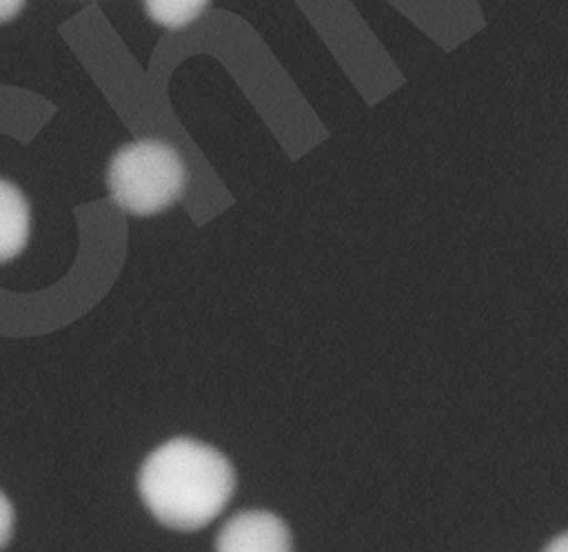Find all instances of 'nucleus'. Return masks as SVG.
<instances>
[{
    "instance_id": "nucleus-5",
    "label": "nucleus",
    "mask_w": 568,
    "mask_h": 552,
    "mask_svg": "<svg viewBox=\"0 0 568 552\" xmlns=\"http://www.w3.org/2000/svg\"><path fill=\"white\" fill-rule=\"evenodd\" d=\"M209 0H144V9L153 22L166 29L191 24L206 9Z\"/></svg>"
},
{
    "instance_id": "nucleus-3",
    "label": "nucleus",
    "mask_w": 568,
    "mask_h": 552,
    "mask_svg": "<svg viewBox=\"0 0 568 552\" xmlns=\"http://www.w3.org/2000/svg\"><path fill=\"white\" fill-rule=\"evenodd\" d=\"M215 552H293V543L280 517L266 510H246L222 525Z\"/></svg>"
},
{
    "instance_id": "nucleus-1",
    "label": "nucleus",
    "mask_w": 568,
    "mask_h": 552,
    "mask_svg": "<svg viewBox=\"0 0 568 552\" xmlns=\"http://www.w3.org/2000/svg\"><path fill=\"white\" fill-rule=\"evenodd\" d=\"M138 490L160 523L175 530H200L231 501L235 472L215 448L178 437L144 459Z\"/></svg>"
},
{
    "instance_id": "nucleus-2",
    "label": "nucleus",
    "mask_w": 568,
    "mask_h": 552,
    "mask_svg": "<svg viewBox=\"0 0 568 552\" xmlns=\"http://www.w3.org/2000/svg\"><path fill=\"white\" fill-rule=\"evenodd\" d=\"M106 184L120 208L133 215H153L182 195L186 168L173 146L158 140H140L124 144L111 157Z\"/></svg>"
},
{
    "instance_id": "nucleus-7",
    "label": "nucleus",
    "mask_w": 568,
    "mask_h": 552,
    "mask_svg": "<svg viewBox=\"0 0 568 552\" xmlns=\"http://www.w3.org/2000/svg\"><path fill=\"white\" fill-rule=\"evenodd\" d=\"M24 0H0V22L13 18L22 9Z\"/></svg>"
},
{
    "instance_id": "nucleus-6",
    "label": "nucleus",
    "mask_w": 568,
    "mask_h": 552,
    "mask_svg": "<svg viewBox=\"0 0 568 552\" xmlns=\"http://www.w3.org/2000/svg\"><path fill=\"white\" fill-rule=\"evenodd\" d=\"M11 532H13V505L4 497V492H0V550L11 539Z\"/></svg>"
},
{
    "instance_id": "nucleus-4",
    "label": "nucleus",
    "mask_w": 568,
    "mask_h": 552,
    "mask_svg": "<svg viewBox=\"0 0 568 552\" xmlns=\"http://www.w3.org/2000/svg\"><path fill=\"white\" fill-rule=\"evenodd\" d=\"M29 202L18 186L0 180V264L13 259L29 239Z\"/></svg>"
},
{
    "instance_id": "nucleus-8",
    "label": "nucleus",
    "mask_w": 568,
    "mask_h": 552,
    "mask_svg": "<svg viewBox=\"0 0 568 552\" xmlns=\"http://www.w3.org/2000/svg\"><path fill=\"white\" fill-rule=\"evenodd\" d=\"M544 552H568V532L555 536V539L546 545Z\"/></svg>"
}]
</instances>
